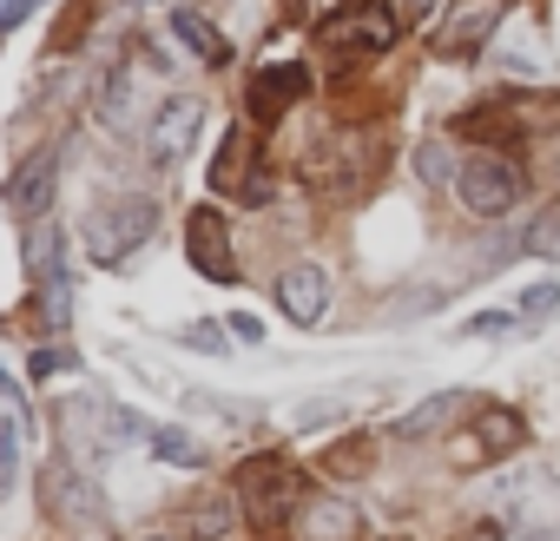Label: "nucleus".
I'll return each instance as SVG.
<instances>
[{"mask_svg": "<svg viewBox=\"0 0 560 541\" xmlns=\"http://www.w3.org/2000/svg\"><path fill=\"white\" fill-rule=\"evenodd\" d=\"M185 410L191 416H218V423H257V403H231V396H211V390H185Z\"/></svg>", "mask_w": 560, "mask_h": 541, "instance_id": "obj_23", "label": "nucleus"}, {"mask_svg": "<svg viewBox=\"0 0 560 541\" xmlns=\"http://www.w3.org/2000/svg\"><path fill=\"white\" fill-rule=\"evenodd\" d=\"M462 133H468V139H481V146H501V152H514V126H508L494 106H488V113H468V119H462Z\"/></svg>", "mask_w": 560, "mask_h": 541, "instance_id": "obj_28", "label": "nucleus"}, {"mask_svg": "<svg viewBox=\"0 0 560 541\" xmlns=\"http://www.w3.org/2000/svg\"><path fill=\"white\" fill-rule=\"evenodd\" d=\"M198 133H205V100L172 93V100L152 113V126H145V159H152L159 172H172V165H185V159H191Z\"/></svg>", "mask_w": 560, "mask_h": 541, "instance_id": "obj_7", "label": "nucleus"}, {"mask_svg": "<svg viewBox=\"0 0 560 541\" xmlns=\"http://www.w3.org/2000/svg\"><path fill=\"white\" fill-rule=\"evenodd\" d=\"M402 34L396 0H337L317 21V47L324 54H389Z\"/></svg>", "mask_w": 560, "mask_h": 541, "instance_id": "obj_2", "label": "nucleus"}, {"mask_svg": "<svg viewBox=\"0 0 560 541\" xmlns=\"http://www.w3.org/2000/svg\"><path fill=\"white\" fill-rule=\"evenodd\" d=\"M553 311H560V285H527V291H521V318H527V324H547Z\"/></svg>", "mask_w": 560, "mask_h": 541, "instance_id": "obj_30", "label": "nucleus"}, {"mask_svg": "<svg viewBox=\"0 0 560 541\" xmlns=\"http://www.w3.org/2000/svg\"><path fill=\"white\" fill-rule=\"evenodd\" d=\"M481 410V396L475 390H435V396H422L402 423H396V436H409V442H422V436H442V429H455V423H468Z\"/></svg>", "mask_w": 560, "mask_h": 541, "instance_id": "obj_11", "label": "nucleus"}, {"mask_svg": "<svg viewBox=\"0 0 560 541\" xmlns=\"http://www.w3.org/2000/svg\"><path fill=\"white\" fill-rule=\"evenodd\" d=\"M34 377H60V370H73V350H60V344H47V350H34V364H27Z\"/></svg>", "mask_w": 560, "mask_h": 541, "instance_id": "obj_33", "label": "nucleus"}, {"mask_svg": "<svg viewBox=\"0 0 560 541\" xmlns=\"http://www.w3.org/2000/svg\"><path fill=\"white\" fill-rule=\"evenodd\" d=\"M152 231H159V205L152 198H139V192L106 198V205L86 211V257L93 264H126Z\"/></svg>", "mask_w": 560, "mask_h": 541, "instance_id": "obj_3", "label": "nucleus"}, {"mask_svg": "<svg viewBox=\"0 0 560 541\" xmlns=\"http://www.w3.org/2000/svg\"><path fill=\"white\" fill-rule=\"evenodd\" d=\"M224 331H231V344H264V324H257L250 311H231V318H224Z\"/></svg>", "mask_w": 560, "mask_h": 541, "instance_id": "obj_34", "label": "nucleus"}, {"mask_svg": "<svg viewBox=\"0 0 560 541\" xmlns=\"http://www.w3.org/2000/svg\"><path fill=\"white\" fill-rule=\"evenodd\" d=\"M93 113H100V126H113V133L132 126V67H106V73H100V87H93Z\"/></svg>", "mask_w": 560, "mask_h": 541, "instance_id": "obj_18", "label": "nucleus"}, {"mask_svg": "<svg viewBox=\"0 0 560 541\" xmlns=\"http://www.w3.org/2000/svg\"><path fill=\"white\" fill-rule=\"evenodd\" d=\"M54 185H60V159L54 152H34L14 179H8V211L14 218H47V205H54Z\"/></svg>", "mask_w": 560, "mask_h": 541, "instance_id": "obj_13", "label": "nucleus"}, {"mask_svg": "<svg viewBox=\"0 0 560 541\" xmlns=\"http://www.w3.org/2000/svg\"><path fill=\"white\" fill-rule=\"evenodd\" d=\"M277 304H284L291 324H324V311H330V278H324V264H291L284 278H277Z\"/></svg>", "mask_w": 560, "mask_h": 541, "instance_id": "obj_12", "label": "nucleus"}, {"mask_svg": "<svg viewBox=\"0 0 560 541\" xmlns=\"http://www.w3.org/2000/svg\"><path fill=\"white\" fill-rule=\"evenodd\" d=\"M304 93H311V67L277 60V67H264V73L250 80V113H257V119H277V113H291Z\"/></svg>", "mask_w": 560, "mask_h": 541, "instance_id": "obj_14", "label": "nucleus"}, {"mask_svg": "<svg viewBox=\"0 0 560 541\" xmlns=\"http://www.w3.org/2000/svg\"><path fill=\"white\" fill-rule=\"evenodd\" d=\"M521 251H527V257H547V264H560V205H547V211H534V218H527V231H521Z\"/></svg>", "mask_w": 560, "mask_h": 541, "instance_id": "obj_22", "label": "nucleus"}, {"mask_svg": "<svg viewBox=\"0 0 560 541\" xmlns=\"http://www.w3.org/2000/svg\"><path fill=\"white\" fill-rule=\"evenodd\" d=\"M376 133H363V126H337L317 152H311V185L317 192H330V198H350V192H363L370 185V172H376Z\"/></svg>", "mask_w": 560, "mask_h": 541, "instance_id": "obj_5", "label": "nucleus"}, {"mask_svg": "<svg viewBox=\"0 0 560 541\" xmlns=\"http://www.w3.org/2000/svg\"><path fill=\"white\" fill-rule=\"evenodd\" d=\"M455 192H462V205H468L475 218H501V211H514V205H521L527 179H521V159H514V152L481 146V152H468V159H462Z\"/></svg>", "mask_w": 560, "mask_h": 541, "instance_id": "obj_4", "label": "nucleus"}, {"mask_svg": "<svg viewBox=\"0 0 560 541\" xmlns=\"http://www.w3.org/2000/svg\"><path fill=\"white\" fill-rule=\"evenodd\" d=\"M363 528V515H357V502H343V495H317L311 508H304V534L311 541H350Z\"/></svg>", "mask_w": 560, "mask_h": 541, "instance_id": "obj_16", "label": "nucleus"}, {"mask_svg": "<svg viewBox=\"0 0 560 541\" xmlns=\"http://www.w3.org/2000/svg\"><path fill=\"white\" fill-rule=\"evenodd\" d=\"M455 152H448V139H422V152H416V179L422 185H455Z\"/></svg>", "mask_w": 560, "mask_h": 541, "instance_id": "obj_25", "label": "nucleus"}, {"mask_svg": "<svg viewBox=\"0 0 560 541\" xmlns=\"http://www.w3.org/2000/svg\"><path fill=\"white\" fill-rule=\"evenodd\" d=\"M250 165H257V146H250V133H244V126H231V133H224V146H218L211 185H218V192H250V179H257Z\"/></svg>", "mask_w": 560, "mask_h": 541, "instance_id": "obj_15", "label": "nucleus"}, {"mask_svg": "<svg viewBox=\"0 0 560 541\" xmlns=\"http://www.w3.org/2000/svg\"><path fill=\"white\" fill-rule=\"evenodd\" d=\"M139 541H172V534H139Z\"/></svg>", "mask_w": 560, "mask_h": 541, "instance_id": "obj_38", "label": "nucleus"}, {"mask_svg": "<svg viewBox=\"0 0 560 541\" xmlns=\"http://www.w3.org/2000/svg\"><path fill=\"white\" fill-rule=\"evenodd\" d=\"M185 251H191V270L211 285H231L237 278V257H231V225L218 205H191L185 218Z\"/></svg>", "mask_w": 560, "mask_h": 541, "instance_id": "obj_10", "label": "nucleus"}, {"mask_svg": "<svg viewBox=\"0 0 560 541\" xmlns=\"http://www.w3.org/2000/svg\"><path fill=\"white\" fill-rule=\"evenodd\" d=\"M521 324H514V311H481V318H468L462 324V337H514Z\"/></svg>", "mask_w": 560, "mask_h": 541, "instance_id": "obj_32", "label": "nucleus"}, {"mask_svg": "<svg viewBox=\"0 0 560 541\" xmlns=\"http://www.w3.org/2000/svg\"><path fill=\"white\" fill-rule=\"evenodd\" d=\"M185 521H191L198 541H218V534H231V521H237V495H231V502H224V495H198V502L185 508Z\"/></svg>", "mask_w": 560, "mask_h": 541, "instance_id": "obj_19", "label": "nucleus"}, {"mask_svg": "<svg viewBox=\"0 0 560 541\" xmlns=\"http://www.w3.org/2000/svg\"><path fill=\"white\" fill-rule=\"evenodd\" d=\"M27 270H34L47 331H67V318H73V270H67V257H60L54 218H34V225H27Z\"/></svg>", "mask_w": 560, "mask_h": 541, "instance_id": "obj_6", "label": "nucleus"}, {"mask_svg": "<svg viewBox=\"0 0 560 541\" xmlns=\"http://www.w3.org/2000/svg\"><path fill=\"white\" fill-rule=\"evenodd\" d=\"M521 449V416L514 410H481V462L514 456Z\"/></svg>", "mask_w": 560, "mask_h": 541, "instance_id": "obj_20", "label": "nucleus"}, {"mask_svg": "<svg viewBox=\"0 0 560 541\" xmlns=\"http://www.w3.org/2000/svg\"><path fill=\"white\" fill-rule=\"evenodd\" d=\"M86 27H93V0H73V8H67V21L54 27V41H47V47H54V54H67V47H73Z\"/></svg>", "mask_w": 560, "mask_h": 541, "instance_id": "obj_29", "label": "nucleus"}, {"mask_svg": "<svg viewBox=\"0 0 560 541\" xmlns=\"http://www.w3.org/2000/svg\"><path fill=\"white\" fill-rule=\"evenodd\" d=\"M172 34H178V41H185L205 67H224V60H231V41H224V34H218L198 8H172Z\"/></svg>", "mask_w": 560, "mask_h": 541, "instance_id": "obj_17", "label": "nucleus"}, {"mask_svg": "<svg viewBox=\"0 0 560 541\" xmlns=\"http://www.w3.org/2000/svg\"><path fill=\"white\" fill-rule=\"evenodd\" d=\"M40 502H47V515H54L60 528H100V521H106L100 488H93L67 456H54V462L40 469Z\"/></svg>", "mask_w": 560, "mask_h": 541, "instance_id": "obj_8", "label": "nucleus"}, {"mask_svg": "<svg viewBox=\"0 0 560 541\" xmlns=\"http://www.w3.org/2000/svg\"><path fill=\"white\" fill-rule=\"evenodd\" d=\"M185 350H205V357H218L224 344H231V331H218V324H185V331H172Z\"/></svg>", "mask_w": 560, "mask_h": 541, "instance_id": "obj_31", "label": "nucleus"}, {"mask_svg": "<svg viewBox=\"0 0 560 541\" xmlns=\"http://www.w3.org/2000/svg\"><path fill=\"white\" fill-rule=\"evenodd\" d=\"M21 436H27V416L14 410L8 429H0V495H14V488H21Z\"/></svg>", "mask_w": 560, "mask_h": 541, "instance_id": "obj_24", "label": "nucleus"}, {"mask_svg": "<svg viewBox=\"0 0 560 541\" xmlns=\"http://www.w3.org/2000/svg\"><path fill=\"white\" fill-rule=\"evenodd\" d=\"M231 495L244 508V521L257 534H277L298 508H304V475L284 462V456H250L237 475H231Z\"/></svg>", "mask_w": 560, "mask_h": 541, "instance_id": "obj_1", "label": "nucleus"}, {"mask_svg": "<svg viewBox=\"0 0 560 541\" xmlns=\"http://www.w3.org/2000/svg\"><path fill=\"white\" fill-rule=\"evenodd\" d=\"M475 541H501V528H475Z\"/></svg>", "mask_w": 560, "mask_h": 541, "instance_id": "obj_37", "label": "nucleus"}, {"mask_svg": "<svg viewBox=\"0 0 560 541\" xmlns=\"http://www.w3.org/2000/svg\"><path fill=\"white\" fill-rule=\"evenodd\" d=\"M34 14V0H0V34H8V27H21Z\"/></svg>", "mask_w": 560, "mask_h": 541, "instance_id": "obj_35", "label": "nucleus"}, {"mask_svg": "<svg viewBox=\"0 0 560 541\" xmlns=\"http://www.w3.org/2000/svg\"><path fill=\"white\" fill-rule=\"evenodd\" d=\"M370 462H376V436H343V442L324 456V469H330V475H363Z\"/></svg>", "mask_w": 560, "mask_h": 541, "instance_id": "obj_26", "label": "nucleus"}, {"mask_svg": "<svg viewBox=\"0 0 560 541\" xmlns=\"http://www.w3.org/2000/svg\"><path fill=\"white\" fill-rule=\"evenodd\" d=\"M501 27V0H455V8L442 14V27L429 34L435 60H475Z\"/></svg>", "mask_w": 560, "mask_h": 541, "instance_id": "obj_9", "label": "nucleus"}, {"mask_svg": "<svg viewBox=\"0 0 560 541\" xmlns=\"http://www.w3.org/2000/svg\"><path fill=\"white\" fill-rule=\"evenodd\" d=\"M435 8V0H402V14H429Z\"/></svg>", "mask_w": 560, "mask_h": 541, "instance_id": "obj_36", "label": "nucleus"}, {"mask_svg": "<svg viewBox=\"0 0 560 541\" xmlns=\"http://www.w3.org/2000/svg\"><path fill=\"white\" fill-rule=\"evenodd\" d=\"M152 456L172 462V469H198L205 462V442L185 436V429H172V423H152Z\"/></svg>", "mask_w": 560, "mask_h": 541, "instance_id": "obj_21", "label": "nucleus"}, {"mask_svg": "<svg viewBox=\"0 0 560 541\" xmlns=\"http://www.w3.org/2000/svg\"><path fill=\"white\" fill-rule=\"evenodd\" d=\"M337 423H350V396H311V403H298V429H337Z\"/></svg>", "mask_w": 560, "mask_h": 541, "instance_id": "obj_27", "label": "nucleus"}]
</instances>
